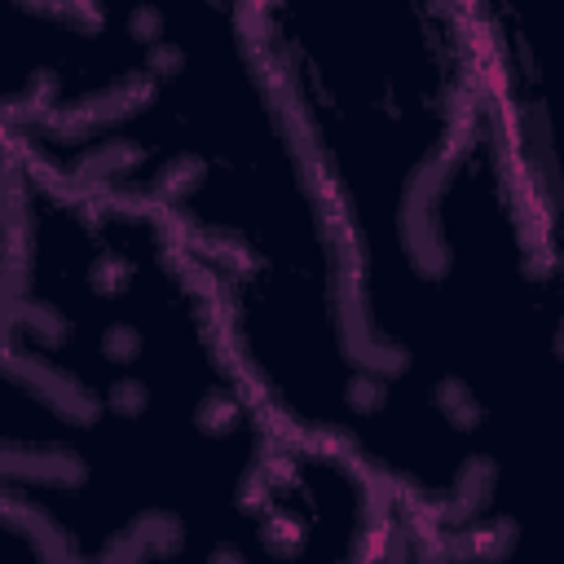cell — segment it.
Here are the masks:
<instances>
[{"label": "cell", "mask_w": 564, "mask_h": 564, "mask_svg": "<svg viewBox=\"0 0 564 564\" xmlns=\"http://www.w3.org/2000/svg\"><path fill=\"white\" fill-rule=\"evenodd\" d=\"M0 564H189L295 436L212 282L137 207L4 154Z\"/></svg>", "instance_id": "cell-1"}, {"label": "cell", "mask_w": 564, "mask_h": 564, "mask_svg": "<svg viewBox=\"0 0 564 564\" xmlns=\"http://www.w3.org/2000/svg\"><path fill=\"white\" fill-rule=\"evenodd\" d=\"M0 66L4 154L163 220L282 427L348 445L344 242L256 4L4 0Z\"/></svg>", "instance_id": "cell-2"}, {"label": "cell", "mask_w": 564, "mask_h": 564, "mask_svg": "<svg viewBox=\"0 0 564 564\" xmlns=\"http://www.w3.org/2000/svg\"><path fill=\"white\" fill-rule=\"evenodd\" d=\"M485 101L564 273V4L467 0Z\"/></svg>", "instance_id": "cell-3"}, {"label": "cell", "mask_w": 564, "mask_h": 564, "mask_svg": "<svg viewBox=\"0 0 564 564\" xmlns=\"http://www.w3.org/2000/svg\"><path fill=\"white\" fill-rule=\"evenodd\" d=\"M414 564H564V502L489 520L476 529H419L401 516Z\"/></svg>", "instance_id": "cell-4"}]
</instances>
